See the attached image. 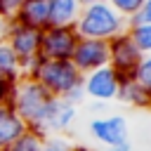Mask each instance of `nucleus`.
Instances as JSON below:
<instances>
[{
	"label": "nucleus",
	"instance_id": "obj_19",
	"mask_svg": "<svg viewBox=\"0 0 151 151\" xmlns=\"http://www.w3.org/2000/svg\"><path fill=\"white\" fill-rule=\"evenodd\" d=\"M106 2H109V5H111V7H113L123 19H130V17L142 7V2H144V0H106Z\"/></svg>",
	"mask_w": 151,
	"mask_h": 151
},
{
	"label": "nucleus",
	"instance_id": "obj_15",
	"mask_svg": "<svg viewBox=\"0 0 151 151\" xmlns=\"http://www.w3.org/2000/svg\"><path fill=\"white\" fill-rule=\"evenodd\" d=\"M19 78H21V64L12 52V47L5 40H0V85H12Z\"/></svg>",
	"mask_w": 151,
	"mask_h": 151
},
{
	"label": "nucleus",
	"instance_id": "obj_22",
	"mask_svg": "<svg viewBox=\"0 0 151 151\" xmlns=\"http://www.w3.org/2000/svg\"><path fill=\"white\" fill-rule=\"evenodd\" d=\"M24 2H26V0H0V17L7 19V21H12Z\"/></svg>",
	"mask_w": 151,
	"mask_h": 151
},
{
	"label": "nucleus",
	"instance_id": "obj_23",
	"mask_svg": "<svg viewBox=\"0 0 151 151\" xmlns=\"http://www.w3.org/2000/svg\"><path fill=\"white\" fill-rule=\"evenodd\" d=\"M101 151H132V144L125 142V144H118V146H104Z\"/></svg>",
	"mask_w": 151,
	"mask_h": 151
},
{
	"label": "nucleus",
	"instance_id": "obj_5",
	"mask_svg": "<svg viewBox=\"0 0 151 151\" xmlns=\"http://www.w3.org/2000/svg\"><path fill=\"white\" fill-rule=\"evenodd\" d=\"M76 104H71L64 97H50V101L45 104V109L40 111V116L35 118V123L28 127L33 132H38L40 137H54L64 130L71 127V123L76 120Z\"/></svg>",
	"mask_w": 151,
	"mask_h": 151
},
{
	"label": "nucleus",
	"instance_id": "obj_16",
	"mask_svg": "<svg viewBox=\"0 0 151 151\" xmlns=\"http://www.w3.org/2000/svg\"><path fill=\"white\" fill-rule=\"evenodd\" d=\"M127 35L132 38V42L137 45V50L142 54H151V24H142V26H130Z\"/></svg>",
	"mask_w": 151,
	"mask_h": 151
},
{
	"label": "nucleus",
	"instance_id": "obj_14",
	"mask_svg": "<svg viewBox=\"0 0 151 151\" xmlns=\"http://www.w3.org/2000/svg\"><path fill=\"white\" fill-rule=\"evenodd\" d=\"M116 99H120L125 104H132V106H151L149 92L142 90L132 76H120V85H118V97Z\"/></svg>",
	"mask_w": 151,
	"mask_h": 151
},
{
	"label": "nucleus",
	"instance_id": "obj_17",
	"mask_svg": "<svg viewBox=\"0 0 151 151\" xmlns=\"http://www.w3.org/2000/svg\"><path fill=\"white\" fill-rule=\"evenodd\" d=\"M42 142H45V137H40V134L33 132V130H26L17 142L9 144L7 151H40V149H42Z\"/></svg>",
	"mask_w": 151,
	"mask_h": 151
},
{
	"label": "nucleus",
	"instance_id": "obj_26",
	"mask_svg": "<svg viewBox=\"0 0 151 151\" xmlns=\"http://www.w3.org/2000/svg\"><path fill=\"white\" fill-rule=\"evenodd\" d=\"M73 151H90V149H83V146H80V149H73Z\"/></svg>",
	"mask_w": 151,
	"mask_h": 151
},
{
	"label": "nucleus",
	"instance_id": "obj_7",
	"mask_svg": "<svg viewBox=\"0 0 151 151\" xmlns=\"http://www.w3.org/2000/svg\"><path fill=\"white\" fill-rule=\"evenodd\" d=\"M80 85H83L85 97H92L94 101H113L118 97L120 76L111 66H101V68H94V71L85 73Z\"/></svg>",
	"mask_w": 151,
	"mask_h": 151
},
{
	"label": "nucleus",
	"instance_id": "obj_1",
	"mask_svg": "<svg viewBox=\"0 0 151 151\" xmlns=\"http://www.w3.org/2000/svg\"><path fill=\"white\" fill-rule=\"evenodd\" d=\"M78 38L87 40H113L120 33H127V19H123L106 0L80 7V14L73 24Z\"/></svg>",
	"mask_w": 151,
	"mask_h": 151
},
{
	"label": "nucleus",
	"instance_id": "obj_8",
	"mask_svg": "<svg viewBox=\"0 0 151 151\" xmlns=\"http://www.w3.org/2000/svg\"><path fill=\"white\" fill-rule=\"evenodd\" d=\"M71 64L78 68L80 76L109 66V42L106 40H87V38H78L76 50L71 54Z\"/></svg>",
	"mask_w": 151,
	"mask_h": 151
},
{
	"label": "nucleus",
	"instance_id": "obj_25",
	"mask_svg": "<svg viewBox=\"0 0 151 151\" xmlns=\"http://www.w3.org/2000/svg\"><path fill=\"white\" fill-rule=\"evenodd\" d=\"M80 2V7H85V5H92V2H101V0H78Z\"/></svg>",
	"mask_w": 151,
	"mask_h": 151
},
{
	"label": "nucleus",
	"instance_id": "obj_12",
	"mask_svg": "<svg viewBox=\"0 0 151 151\" xmlns=\"http://www.w3.org/2000/svg\"><path fill=\"white\" fill-rule=\"evenodd\" d=\"M47 19H50V0H26L12 21H19L35 31H45Z\"/></svg>",
	"mask_w": 151,
	"mask_h": 151
},
{
	"label": "nucleus",
	"instance_id": "obj_4",
	"mask_svg": "<svg viewBox=\"0 0 151 151\" xmlns=\"http://www.w3.org/2000/svg\"><path fill=\"white\" fill-rule=\"evenodd\" d=\"M40 33L35 28H28L19 21H9L7 33H5V42L12 47V52L17 54L19 64H21V76H31L35 61H38V50H40Z\"/></svg>",
	"mask_w": 151,
	"mask_h": 151
},
{
	"label": "nucleus",
	"instance_id": "obj_2",
	"mask_svg": "<svg viewBox=\"0 0 151 151\" xmlns=\"http://www.w3.org/2000/svg\"><path fill=\"white\" fill-rule=\"evenodd\" d=\"M31 78H35L52 97H66L83 83V76L71 64V59H40L38 57L31 71Z\"/></svg>",
	"mask_w": 151,
	"mask_h": 151
},
{
	"label": "nucleus",
	"instance_id": "obj_9",
	"mask_svg": "<svg viewBox=\"0 0 151 151\" xmlns=\"http://www.w3.org/2000/svg\"><path fill=\"white\" fill-rule=\"evenodd\" d=\"M90 134L101 144V146H118L130 142V127H127V118L120 113H111V116H99L90 120Z\"/></svg>",
	"mask_w": 151,
	"mask_h": 151
},
{
	"label": "nucleus",
	"instance_id": "obj_21",
	"mask_svg": "<svg viewBox=\"0 0 151 151\" xmlns=\"http://www.w3.org/2000/svg\"><path fill=\"white\" fill-rule=\"evenodd\" d=\"M142 24H151V0H144L142 7L127 19V28L130 26H142Z\"/></svg>",
	"mask_w": 151,
	"mask_h": 151
},
{
	"label": "nucleus",
	"instance_id": "obj_6",
	"mask_svg": "<svg viewBox=\"0 0 151 151\" xmlns=\"http://www.w3.org/2000/svg\"><path fill=\"white\" fill-rule=\"evenodd\" d=\"M78 35L73 28H54L47 26L40 33V50L38 57L40 59H71L73 50H76Z\"/></svg>",
	"mask_w": 151,
	"mask_h": 151
},
{
	"label": "nucleus",
	"instance_id": "obj_3",
	"mask_svg": "<svg viewBox=\"0 0 151 151\" xmlns=\"http://www.w3.org/2000/svg\"><path fill=\"white\" fill-rule=\"evenodd\" d=\"M50 92L31 76H21L17 83H12L9 94H7V104L14 109V113L31 127L35 123V118L40 116V111L45 109V104L50 101Z\"/></svg>",
	"mask_w": 151,
	"mask_h": 151
},
{
	"label": "nucleus",
	"instance_id": "obj_11",
	"mask_svg": "<svg viewBox=\"0 0 151 151\" xmlns=\"http://www.w3.org/2000/svg\"><path fill=\"white\" fill-rule=\"evenodd\" d=\"M28 130V125L14 113V109L2 101L0 104V151H7L12 142H17L24 132Z\"/></svg>",
	"mask_w": 151,
	"mask_h": 151
},
{
	"label": "nucleus",
	"instance_id": "obj_10",
	"mask_svg": "<svg viewBox=\"0 0 151 151\" xmlns=\"http://www.w3.org/2000/svg\"><path fill=\"white\" fill-rule=\"evenodd\" d=\"M142 57L144 54L137 50V45L132 42V38L127 33H120L113 40H109V66L118 76H132V71Z\"/></svg>",
	"mask_w": 151,
	"mask_h": 151
},
{
	"label": "nucleus",
	"instance_id": "obj_24",
	"mask_svg": "<svg viewBox=\"0 0 151 151\" xmlns=\"http://www.w3.org/2000/svg\"><path fill=\"white\" fill-rule=\"evenodd\" d=\"M7 26H9V21L0 17V40H5V33H7Z\"/></svg>",
	"mask_w": 151,
	"mask_h": 151
},
{
	"label": "nucleus",
	"instance_id": "obj_20",
	"mask_svg": "<svg viewBox=\"0 0 151 151\" xmlns=\"http://www.w3.org/2000/svg\"><path fill=\"white\" fill-rule=\"evenodd\" d=\"M40 151H73V144L61 137V134H54V137H45L42 142V149Z\"/></svg>",
	"mask_w": 151,
	"mask_h": 151
},
{
	"label": "nucleus",
	"instance_id": "obj_13",
	"mask_svg": "<svg viewBox=\"0 0 151 151\" xmlns=\"http://www.w3.org/2000/svg\"><path fill=\"white\" fill-rule=\"evenodd\" d=\"M78 14H80V2L78 0H50V19H47V26H54V28H73Z\"/></svg>",
	"mask_w": 151,
	"mask_h": 151
},
{
	"label": "nucleus",
	"instance_id": "obj_18",
	"mask_svg": "<svg viewBox=\"0 0 151 151\" xmlns=\"http://www.w3.org/2000/svg\"><path fill=\"white\" fill-rule=\"evenodd\" d=\"M132 78H134L137 85H139L142 90H146L149 97H151V54H144V57L139 59V64H137L134 71H132Z\"/></svg>",
	"mask_w": 151,
	"mask_h": 151
}]
</instances>
